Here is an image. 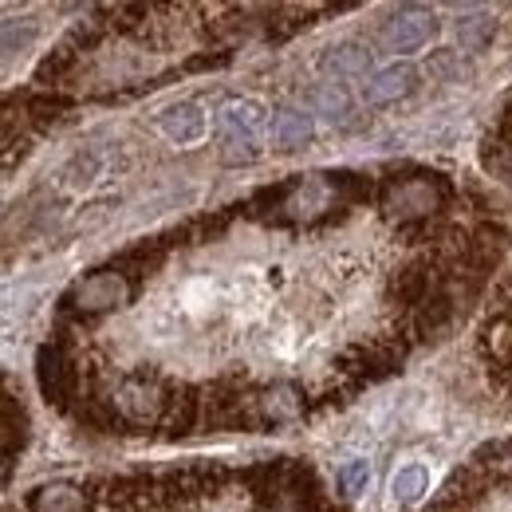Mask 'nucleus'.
I'll list each match as a JSON object with an SVG mask.
<instances>
[{
    "mask_svg": "<svg viewBox=\"0 0 512 512\" xmlns=\"http://www.w3.org/2000/svg\"><path fill=\"white\" fill-rule=\"evenodd\" d=\"M453 197L446 174L438 170H406V174H394L383 182L379 193V205L390 221H398V229H410V225H426L434 221V213H442Z\"/></svg>",
    "mask_w": 512,
    "mask_h": 512,
    "instance_id": "1",
    "label": "nucleus"
},
{
    "mask_svg": "<svg viewBox=\"0 0 512 512\" xmlns=\"http://www.w3.org/2000/svg\"><path fill=\"white\" fill-rule=\"evenodd\" d=\"M178 398V386L154 367H134L111 390V410L123 418V426H162L170 406Z\"/></svg>",
    "mask_w": 512,
    "mask_h": 512,
    "instance_id": "2",
    "label": "nucleus"
},
{
    "mask_svg": "<svg viewBox=\"0 0 512 512\" xmlns=\"http://www.w3.org/2000/svg\"><path fill=\"white\" fill-rule=\"evenodd\" d=\"M268 111L245 99V95H233L217 107V154L225 166H253L260 158V138L268 130Z\"/></svg>",
    "mask_w": 512,
    "mask_h": 512,
    "instance_id": "3",
    "label": "nucleus"
},
{
    "mask_svg": "<svg viewBox=\"0 0 512 512\" xmlns=\"http://www.w3.org/2000/svg\"><path fill=\"white\" fill-rule=\"evenodd\" d=\"M253 386L237 375L201 386V430L205 434H229V430H260L256 422Z\"/></svg>",
    "mask_w": 512,
    "mask_h": 512,
    "instance_id": "4",
    "label": "nucleus"
},
{
    "mask_svg": "<svg viewBox=\"0 0 512 512\" xmlns=\"http://www.w3.org/2000/svg\"><path fill=\"white\" fill-rule=\"evenodd\" d=\"M36 379H40V394L56 410H71L83 394V371L64 343H44L36 351Z\"/></svg>",
    "mask_w": 512,
    "mask_h": 512,
    "instance_id": "5",
    "label": "nucleus"
},
{
    "mask_svg": "<svg viewBox=\"0 0 512 512\" xmlns=\"http://www.w3.org/2000/svg\"><path fill=\"white\" fill-rule=\"evenodd\" d=\"M229 481H233V473L225 465H217V461H209V465H182L178 473L158 477V505L178 509V505H193V501L217 497Z\"/></svg>",
    "mask_w": 512,
    "mask_h": 512,
    "instance_id": "6",
    "label": "nucleus"
},
{
    "mask_svg": "<svg viewBox=\"0 0 512 512\" xmlns=\"http://www.w3.org/2000/svg\"><path fill=\"white\" fill-rule=\"evenodd\" d=\"M134 292H138V284H130L123 272H115V268L107 264V268L83 276V280L67 292L64 304L71 312H79V316H103V312L123 308Z\"/></svg>",
    "mask_w": 512,
    "mask_h": 512,
    "instance_id": "7",
    "label": "nucleus"
},
{
    "mask_svg": "<svg viewBox=\"0 0 512 512\" xmlns=\"http://www.w3.org/2000/svg\"><path fill=\"white\" fill-rule=\"evenodd\" d=\"M438 12L434 8H422V4H406L398 12H390L379 28V44L383 52H394V56H414L422 52L434 36H438Z\"/></svg>",
    "mask_w": 512,
    "mask_h": 512,
    "instance_id": "8",
    "label": "nucleus"
},
{
    "mask_svg": "<svg viewBox=\"0 0 512 512\" xmlns=\"http://www.w3.org/2000/svg\"><path fill=\"white\" fill-rule=\"evenodd\" d=\"M418 87H422V71L414 64L379 67L363 79V103L367 107H394V103L410 99Z\"/></svg>",
    "mask_w": 512,
    "mask_h": 512,
    "instance_id": "9",
    "label": "nucleus"
},
{
    "mask_svg": "<svg viewBox=\"0 0 512 512\" xmlns=\"http://www.w3.org/2000/svg\"><path fill=\"white\" fill-rule=\"evenodd\" d=\"M304 410H308V398L288 383H276L256 394V422H260V426H272V430H276V426L300 422Z\"/></svg>",
    "mask_w": 512,
    "mask_h": 512,
    "instance_id": "10",
    "label": "nucleus"
},
{
    "mask_svg": "<svg viewBox=\"0 0 512 512\" xmlns=\"http://www.w3.org/2000/svg\"><path fill=\"white\" fill-rule=\"evenodd\" d=\"M87 509H91V485L52 481V485H36L28 493V512H87Z\"/></svg>",
    "mask_w": 512,
    "mask_h": 512,
    "instance_id": "11",
    "label": "nucleus"
},
{
    "mask_svg": "<svg viewBox=\"0 0 512 512\" xmlns=\"http://www.w3.org/2000/svg\"><path fill=\"white\" fill-rule=\"evenodd\" d=\"M158 127H162V134H166L174 146H193V142L205 138L209 119H205V107H201V103L186 99V103L166 107V111L158 115Z\"/></svg>",
    "mask_w": 512,
    "mask_h": 512,
    "instance_id": "12",
    "label": "nucleus"
},
{
    "mask_svg": "<svg viewBox=\"0 0 512 512\" xmlns=\"http://www.w3.org/2000/svg\"><path fill=\"white\" fill-rule=\"evenodd\" d=\"M457 316V296H453V284H442L414 316H406L410 323V331H414V339H434V335H442L449 323Z\"/></svg>",
    "mask_w": 512,
    "mask_h": 512,
    "instance_id": "13",
    "label": "nucleus"
},
{
    "mask_svg": "<svg viewBox=\"0 0 512 512\" xmlns=\"http://www.w3.org/2000/svg\"><path fill=\"white\" fill-rule=\"evenodd\" d=\"M312 134H316V115L304 107H280L268 123V138L276 150H300L312 142Z\"/></svg>",
    "mask_w": 512,
    "mask_h": 512,
    "instance_id": "14",
    "label": "nucleus"
},
{
    "mask_svg": "<svg viewBox=\"0 0 512 512\" xmlns=\"http://www.w3.org/2000/svg\"><path fill=\"white\" fill-rule=\"evenodd\" d=\"M371 67V52L363 44H335L320 56V71L327 75V83H343L355 75H367Z\"/></svg>",
    "mask_w": 512,
    "mask_h": 512,
    "instance_id": "15",
    "label": "nucleus"
},
{
    "mask_svg": "<svg viewBox=\"0 0 512 512\" xmlns=\"http://www.w3.org/2000/svg\"><path fill=\"white\" fill-rule=\"evenodd\" d=\"M312 115H323L331 127L347 130L355 127V107H351V95L343 83H320L312 91Z\"/></svg>",
    "mask_w": 512,
    "mask_h": 512,
    "instance_id": "16",
    "label": "nucleus"
},
{
    "mask_svg": "<svg viewBox=\"0 0 512 512\" xmlns=\"http://www.w3.org/2000/svg\"><path fill=\"white\" fill-rule=\"evenodd\" d=\"M197 426H201V390H197V386H178V398H174V406H170L162 430H166L170 438H186Z\"/></svg>",
    "mask_w": 512,
    "mask_h": 512,
    "instance_id": "17",
    "label": "nucleus"
},
{
    "mask_svg": "<svg viewBox=\"0 0 512 512\" xmlns=\"http://www.w3.org/2000/svg\"><path fill=\"white\" fill-rule=\"evenodd\" d=\"M493 40H497V16H489V12H465V16L457 20V52L477 56V52H485Z\"/></svg>",
    "mask_w": 512,
    "mask_h": 512,
    "instance_id": "18",
    "label": "nucleus"
},
{
    "mask_svg": "<svg viewBox=\"0 0 512 512\" xmlns=\"http://www.w3.org/2000/svg\"><path fill=\"white\" fill-rule=\"evenodd\" d=\"M430 493V469L426 465H402L394 477H390V497L394 505H418L422 497Z\"/></svg>",
    "mask_w": 512,
    "mask_h": 512,
    "instance_id": "19",
    "label": "nucleus"
},
{
    "mask_svg": "<svg viewBox=\"0 0 512 512\" xmlns=\"http://www.w3.org/2000/svg\"><path fill=\"white\" fill-rule=\"evenodd\" d=\"M24 442H28V414L12 394H4V477L12 473V457L16 449H24Z\"/></svg>",
    "mask_w": 512,
    "mask_h": 512,
    "instance_id": "20",
    "label": "nucleus"
},
{
    "mask_svg": "<svg viewBox=\"0 0 512 512\" xmlns=\"http://www.w3.org/2000/svg\"><path fill=\"white\" fill-rule=\"evenodd\" d=\"M335 481H339V493H343L347 501H355L359 493H367V481H371V465H367V461H359V457H351V461H343V465H339Z\"/></svg>",
    "mask_w": 512,
    "mask_h": 512,
    "instance_id": "21",
    "label": "nucleus"
},
{
    "mask_svg": "<svg viewBox=\"0 0 512 512\" xmlns=\"http://www.w3.org/2000/svg\"><path fill=\"white\" fill-rule=\"evenodd\" d=\"M485 166H489L493 174H501V178H509L512 182V134H497V138H489Z\"/></svg>",
    "mask_w": 512,
    "mask_h": 512,
    "instance_id": "22",
    "label": "nucleus"
},
{
    "mask_svg": "<svg viewBox=\"0 0 512 512\" xmlns=\"http://www.w3.org/2000/svg\"><path fill=\"white\" fill-rule=\"evenodd\" d=\"M426 71H430V79L457 83V79H461V52H453V48H442V52H434Z\"/></svg>",
    "mask_w": 512,
    "mask_h": 512,
    "instance_id": "23",
    "label": "nucleus"
},
{
    "mask_svg": "<svg viewBox=\"0 0 512 512\" xmlns=\"http://www.w3.org/2000/svg\"><path fill=\"white\" fill-rule=\"evenodd\" d=\"M229 64V52H217V56H193L190 64V71H205V67H225Z\"/></svg>",
    "mask_w": 512,
    "mask_h": 512,
    "instance_id": "24",
    "label": "nucleus"
}]
</instances>
